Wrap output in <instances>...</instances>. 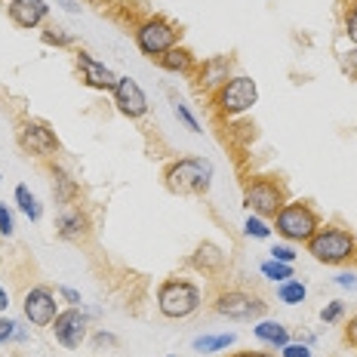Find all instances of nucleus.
<instances>
[{"label": "nucleus", "mask_w": 357, "mask_h": 357, "mask_svg": "<svg viewBox=\"0 0 357 357\" xmlns=\"http://www.w3.org/2000/svg\"><path fill=\"white\" fill-rule=\"evenodd\" d=\"M213 185V163L206 158H178L167 169V188L178 197L206 195Z\"/></svg>", "instance_id": "1"}, {"label": "nucleus", "mask_w": 357, "mask_h": 357, "mask_svg": "<svg viewBox=\"0 0 357 357\" xmlns=\"http://www.w3.org/2000/svg\"><path fill=\"white\" fill-rule=\"evenodd\" d=\"M308 252L321 265H345L357 252V237L348 228H336V225L317 228L308 241Z\"/></svg>", "instance_id": "2"}, {"label": "nucleus", "mask_w": 357, "mask_h": 357, "mask_svg": "<svg viewBox=\"0 0 357 357\" xmlns=\"http://www.w3.org/2000/svg\"><path fill=\"white\" fill-rule=\"evenodd\" d=\"M204 296H200V287L191 284V280H163L158 289V308L163 317L169 321H182V317H191L200 308Z\"/></svg>", "instance_id": "3"}, {"label": "nucleus", "mask_w": 357, "mask_h": 357, "mask_svg": "<svg viewBox=\"0 0 357 357\" xmlns=\"http://www.w3.org/2000/svg\"><path fill=\"white\" fill-rule=\"evenodd\" d=\"M274 228H278V234L289 243H308L311 234L321 228V219H317V213L311 210L308 204H302V200H287L284 210L274 215Z\"/></svg>", "instance_id": "4"}, {"label": "nucleus", "mask_w": 357, "mask_h": 357, "mask_svg": "<svg viewBox=\"0 0 357 357\" xmlns=\"http://www.w3.org/2000/svg\"><path fill=\"white\" fill-rule=\"evenodd\" d=\"M256 102H259V86L252 77H247V74H237V77H231L222 89L213 93V105L222 117L247 114Z\"/></svg>", "instance_id": "5"}, {"label": "nucleus", "mask_w": 357, "mask_h": 357, "mask_svg": "<svg viewBox=\"0 0 357 357\" xmlns=\"http://www.w3.org/2000/svg\"><path fill=\"white\" fill-rule=\"evenodd\" d=\"M136 47L139 53L148 59H160L163 53H169L173 47H178V31L173 22H167L163 16H151L136 28Z\"/></svg>", "instance_id": "6"}, {"label": "nucleus", "mask_w": 357, "mask_h": 357, "mask_svg": "<svg viewBox=\"0 0 357 357\" xmlns=\"http://www.w3.org/2000/svg\"><path fill=\"white\" fill-rule=\"evenodd\" d=\"M243 204L252 210V215H262V219H274L287 204L284 185L274 182V178H252L243 191Z\"/></svg>", "instance_id": "7"}, {"label": "nucleus", "mask_w": 357, "mask_h": 357, "mask_svg": "<svg viewBox=\"0 0 357 357\" xmlns=\"http://www.w3.org/2000/svg\"><path fill=\"white\" fill-rule=\"evenodd\" d=\"M215 311L228 321H241V324H252L265 317V302L252 293H243V289H228V293H219L215 299Z\"/></svg>", "instance_id": "8"}, {"label": "nucleus", "mask_w": 357, "mask_h": 357, "mask_svg": "<svg viewBox=\"0 0 357 357\" xmlns=\"http://www.w3.org/2000/svg\"><path fill=\"white\" fill-rule=\"evenodd\" d=\"M22 308H25V317L31 326H53L59 314V299L50 287H31L25 293Z\"/></svg>", "instance_id": "9"}, {"label": "nucleus", "mask_w": 357, "mask_h": 357, "mask_svg": "<svg viewBox=\"0 0 357 357\" xmlns=\"http://www.w3.org/2000/svg\"><path fill=\"white\" fill-rule=\"evenodd\" d=\"M19 145L25 148L28 154H34V158H53V154L59 151L56 132L50 130L47 123H40V121H25V123H22Z\"/></svg>", "instance_id": "10"}, {"label": "nucleus", "mask_w": 357, "mask_h": 357, "mask_svg": "<svg viewBox=\"0 0 357 357\" xmlns=\"http://www.w3.org/2000/svg\"><path fill=\"white\" fill-rule=\"evenodd\" d=\"M53 333H56V342L62 348H68V351H74V348L84 345L86 339V314L80 308H65L56 314L53 321Z\"/></svg>", "instance_id": "11"}, {"label": "nucleus", "mask_w": 357, "mask_h": 357, "mask_svg": "<svg viewBox=\"0 0 357 357\" xmlns=\"http://www.w3.org/2000/svg\"><path fill=\"white\" fill-rule=\"evenodd\" d=\"M114 105L123 117H142L148 111V96L145 89L136 84L132 77H117V86H114Z\"/></svg>", "instance_id": "12"}, {"label": "nucleus", "mask_w": 357, "mask_h": 357, "mask_svg": "<svg viewBox=\"0 0 357 357\" xmlns=\"http://www.w3.org/2000/svg\"><path fill=\"white\" fill-rule=\"evenodd\" d=\"M77 68H80V77H84L86 86H93V89H111V93H114L117 74L111 71L105 62H99L96 56H89V53L80 50V53H77Z\"/></svg>", "instance_id": "13"}, {"label": "nucleus", "mask_w": 357, "mask_h": 357, "mask_svg": "<svg viewBox=\"0 0 357 357\" xmlns=\"http://www.w3.org/2000/svg\"><path fill=\"white\" fill-rule=\"evenodd\" d=\"M231 80V59L228 56H210L204 59V65L197 68V86L204 93H215Z\"/></svg>", "instance_id": "14"}, {"label": "nucleus", "mask_w": 357, "mask_h": 357, "mask_svg": "<svg viewBox=\"0 0 357 357\" xmlns=\"http://www.w3.org/2000/svg\"><path fill=\"white\" fill-rule=\"evenodd\" d=\"M6 13H10V19L16 22L19 28H37L47 19L50 6H47V0H10Z\"/></svg>", "instance_id": "15"}, {"label": "nucleus", "mask_w": 357, "mask_h": 357, "mask_svg": "<svg viewBox=\"0 0 357 357\" xmlns=\"http://www.w3.org/2000/svg\"><path fill=\"white\" fill-rule=\"evenodd\" d=\"M89 231V219L86 213H80V206H65L56 219V234L62 241H84Z\"/></svg>", "instance_id": "16"}, {"label": "nucleus", "mask_w": 357, "mask_h": 357, "mask_svg": "<svg viewBox=\"0 0 357 357\" xmlns=\"http://www.w3.org/2000/svg\"><path fill=\"white\" fill-rule=\"evenodd\" d=\"M252 336H256L259 342H265L268 348H284L287 342H289V333H287V326L284 324H278V321H256V326H252Z\"/></svg>", "instance_id": "17"}, {"label": "nucleus", "mask_w": 357, "mask_h": 357, "mask_svg": "<svg viewBox=\"0 0 357 357\" xmlns=\"http://www.w3.org/2000/svg\"><path fill=\"white\" fill-rule=\"evenodd\" d=\"M191 262H195V268H200V271L213 274V271H222V268H225V252L215 247V243H200Z\"/></svg>", "instance_id": "18"}, {"label": "nucleus", "mask_w": 357, "mask_h": 357, "mask_svg": "<svg viewBox=\"0 0 357 357\" xmlns=\"http://www.w3.org/2000/svg\"><path fill=\"white\" fill-rule=\"evenodd\" d=\"M158 65L163 71H173V74H188L191 68H195V56L188 53L185 47H173L169 53H163L158 59Z\"/></svg>", "instance_id": "19"}, {"label": "nucleus", "mask_w": 357, "mask_h": 357, "mask_svg": "<svg viewBox=\"0 0 357 357\" xmlns=\"http://www.w3.org/2000/svg\"><path fill=\"white\" fill-rule=\"evenodd\" d=\"M234 333H219V336H197L191 342V348L200 354H213V351H225V348L234 345Z\"/></svg>", "instance_id": "20"}, {"label": "nucleus", "mask_w": 357, "mask_h": 357, "mask_svg": "<svg viewBox=\"0 0 357 357\" xmlns=\"http://www.w3.org/2000/svg\"><path fill=\"white\" fill-rule=\"evenodd\" d=\"M16 204H19V210L25 213L31 222H40V215H43L40 200L31 195V188H28V185H19V188H16Z\"/></svg>", "instance_id": "21"}, {"label": "nucleus", "mask_w": 357, "mask_h": 357, "mask_svg": "<svg viewBox=\"0 0 357 357\" xmlns=\"http://www.w3.org/2000/svg\"><path fill=\"white\" fill-rule=\"evenodd\" d=\"M278 296H280V302H287V305H302L305 302V296H308V287L302 284V280H284V284L278 287Z\"/></svg>", "instance_id": "22"}, {"label": "nucleus", "mask_w": 357, "mask_h": 357, "mask_svg": "<svg viewBox=\"0 0 357 357\" xmlns=\"http://www.w3.org/2000/svg\"><path fill=\"white\" fill-rule=\"evenodd\" d=\"M53 178H56V182H53V195H56V200H59V204H71L74 195H77V185H74L71 178L62 173V169H53Z\"/></svg>", "instance_id": "23"}, {"label": "nucleus", "mask_w": 357, "mask_h": 357, "mask_svg": "<svg viewBox=\"0 0 357 357\" xmlns=\"http://www.w3.org/2000/svg\"><path fill=\"white\" fill-rule=\"evenodd\" d=\"M262 274L268 280H274V284H284V280L293 278V265L287 262H274V259H268V262H262Z\"/></svg>", "instance_id": "24"}, {"label": "nucleus", "mask_w": 357, "mask_h": 357, "mask_svg": "<svg viewBox=\"0 0 357 357\" xmlns=\"http://www.w3.org/2000/svg\"><path fill=\"white\" fill-rule=\"evenodd\" d=\"M243 231L250 237H259V241H265V237H271V225L262 219V215H250L247 222H243Z\"/></svg>", "instance_id": "25"}, {"label": "nucleus", "mask_w": 357, "mask_h": 357, "mask_svg": "<svg viewBox=\"0 0 357 357\" xmlns=\"http://www.w3.org/2000/svg\"><path fill=\"white\" fill-rule=\"evenodd\" d=\"M173 111H176V117L182 121L185 126H188L191 132H200V123H197V117L191 114V108L185 105V102H173Z\"/></svg>", "instance_id": "26"}, {"label": "nucleus", "mask_w": 357, "mask_h": 357, "mask_svg": "<svg viewBox=\"0 0 357 357\" xmlns=\"http://www.w3.org/2000/svg\"><path fill=\"white\" fill-rule=\"evenodd\" d=\"M345 34H348V40L357 47V0L345 10Z\"/></svg>", "instance_id": "27"}, {"label": "nucleus", "mask_w": 357, "mask_h": 357, "mask_svg": "<svg viewBox=\"0 0 357 357\" xmlns=\"http://www.w3.org/2000/svg\"><path fill=\"white\" fill-rule=\"evenodd\" d=\"M43 40L56 43V47H71V34H65V28H47V31H43Z\"/></svg>", "instance_id": "28"}, {"label": "nucleus", "mask_w": 357, "mask_h": 357, "mask_svg": "<svg viewBox=\"0 0 357 357\" xmlns=\"http://www.w3.org/2000/svg\"><path fill=\"white\" fill-rule=\"evenodd\" d=\"M342 314H345V302H330L321 311V321L324 324H336V321H342Z\"/></svg>", "instance_id": "29"}, {"label": "nucleus", "mask_w": 357, "mask_h": 357, "mask_svg": "<svg viewBox=\"0 0 357 357\" xmlns=\"http://www.w3.org/2000/svg\"><path fill=\"white\" fill-rule=\"evenodd\" d=\"M271 259H274V262L293 265V262H296V250L287 247V243H274V247H271Z\"/></svg>", "instance_id": "30"}, {"label": "nucleus", "mask_w": 357, "mask_h": 357, "mask_svg": "<svg viewBox=\"0 0 357 357\" xmlns=\"http://www.w3.org/2000/svg\"><path fill=\"white\" fill-rule=\"evenodd\" d=\"M280 357H311V348L302 345V342H287V345L280 348Z\"/></svg>", "instance_id": "31"}, {"label": "nucleus", "mask_w": 357, "mask_h": 357, "mask_svg": "<svg viewBox=\"0 0 357 357\" xmlns=\"http://www.w3.org/2000/svg\"><path fill=\"white\" fill-rule=\"evenodd\" d=\"M16 321H10V317H0V345L10 339H16Z\"/></svg>", "instance_id": "32"}, {"label": "nucleus", "mask_w": 357, "mask_h": 357, "mask_svg": "<svg viewBox=\"0 0 357 357\" xmlns=\"http://www.w3.org/2000/svg\"><path fill=\"white\" fill-rule=\"evenodd\" d=\"M13 231H16V225H13V213L6 210L3 204H0V234H3V237H10Z\"/></svg>", "instance_id": "33"}, {"label": "nucleus", "mask_w": 357, "mask_h": 357, "mask_svg": "<svg viewBox=\"0 0 357 357\" xmlns=\"http://www.w3.org/2000/svg\"><path fill=\"white\" fill-rule=\"evenodd\" d=\"M56 293H59V296H62V299H65V302H68V305H71V308H80V302H84V299H80V293H77V289H71V287H59V289H56Z\"/></svg>", "instance_id": "34"}, {"label": "nucleus", "mask_w": 357, "mask_h": 357, "mask_svg": "<svg viewBox=\"0 0 357 357\" xmlns=\"http://www.w3.org/2000/svg\"><path fill=\"white\" fill-rule=\"evenodd\" d=\"M336 284H339L342 289H357V274H351V271H342L339 278H336Z\"/></svg>", "instance_id": "35"}, {"label": "nucleus", "mask_w": 357, "mask_h": 357, "mask_svg": "<svg viewBox=\"0 0 357 357\" xmlns=\"http://www.w3.org/2000/svg\"><path fill=\"white\" fill-rule=\"evenodd\" d=\"M93 342H96V345H117V336H111V333L102 330V333H96V336H93Z\"/></svg>", "instance_id": "36"}, {"label": "nucleus", "mask_w": 357, "mask_h": 357, "mask_svg": "<svg viewBox=\"0 0 357 357\" xmlns=\"http://www.w3.org/2000/svg\"><path fill=\"white\" fill-rule=\"evenodd\" d=\"M345 68L348 71H351V77H357V47L351 50V53H348L345 56Z\"/></svg>", "instance_id": "37"}, {"label": "nucleus", "mask_w": 357, "mask_h": 357, "mask_svg": "<svg viewBox=\"0 0 357 357\" xmlns=\"http://www.w3.org/2000/svg\"><path fill=\"white\" fill-rule=\"evenodd\" d=\"M345 336H348V342L357 348V314L351 317V324H348V330H345Z\"/></svg>", "instance_id": "38"}, {"label": "nucleus", "mask_w": 357, "mask_h": 357, "mask_svg": "<svg viewBox=\"0 0 357 357\" xmlns=\"http://www.w3.org/2000/svg\"><path fill=\"white\" fill-rule=\"evenodd\" d=\"M231 357H278V354H271V351H237Z\"/></svg>", "instance_id": "39"}, {"label": "nucleus", "mask_w": 357, "mask_h": 357, "mask_svg": "<svg viewBox=\"0 0 357 357\" xmlns=\"http://www.w3.org/2000/svg\"><path fill=\"white\" fill-rule=\"evenodd\" d=\"M10 308V296H6V289L0 287V311H6Z\"/></svg>", "instance_id": "40"}, {"label": "nucleus", "mask_w": 357, "mask_h": 357, "mask_svg": "<svg viewBox=\"0 0 357 357\" xmlns=\"http://www.w3.org/2000/svg\"><path fill=\"white\" fill-rule=\"evenodd\" d=\"M59 3H62V6H65V10H68V13H80V6H77V3H74V0H59Z\"/></svg>", "instance_id": "41"}, {"label": "nucleus", "mask_w": 357, "mask_h": 357, "mask_svg": "<svg viewBox=\"0 0 357 357\" xmlns=\"http://www.w3.org/2000/svg\"><path fill=\"white\" fill-rule=\"evenodd\" d=\"M169 357H176V354H169Z\"/></svg>", "instance_id": "42"}, {"label": "nucleus", "mask_w": 357, "mask_h": 357, "mask_svg": "<svg viewBox=\"0 0 357 357\" xmlns=\"http://www.w3.org/2000/svg\"><path fill=\"white\" fill-rule=\"evenodd\" d=\"M354 259H357V252H354Z\"/></svg>", "instance_id": "43"}]
</instances>
